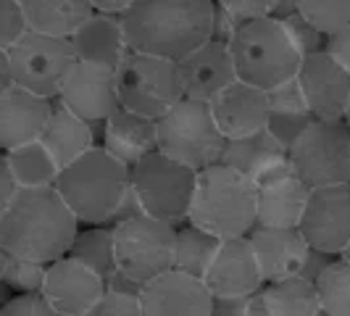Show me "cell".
Segmentation results:
<instances>
[{
	"label": "cell",
	"mask_w": 350,
	"mask_h": 316,
	"mask_svg": "<svg viewBox=\"0 0 350 316\" xmlns=\"http://www.w3.org/2000/svg\"><path fill=\"white\" fill-rule=\"evenodd\" d=\"M79 219L55 187H24L0 209V250L40 263L69 256Z\"/></svg>",
	"instance_id": "1"
},
{
	"label": "cell",
	"mask_w": 350,
	"mask_h": 316,
	"mask_svg": "<svg viewBox=\"0 0 350 316\" xmlns=\"http://www.w3.org/2000/svg\"><path fill=\"white\" fill-rule=\"evenodd\" d=\"M122 21L129 51L182 61L213 40L216 0H135Z\"/></svg>",
	"instance_id": "2"
},
{
	"label": "cell",
	"mask_w": 350,
	"mask_h": 316,
	"mask_svg": "<svg viewBox=\"0 0 350 316\" xmlns=\"http://www.w3.org/2000/svg\"><path fill=\"white\" fill-rule=\"evenodd\" d=\"M55 190L64 195L82 227L116 224L124 216L140 213V203L132 193V169L122 163L103 145L66 166Z\"/></svg>",
	"instance_id": "3"
},
{
	"label": "cell",
	"mask_w": 350,
	"mask_h": 316,
	"mask_svg": "<svg viewBox=\"0 0 350 316\" xmlns=\"http://www.w3.org/2000/svg\"><path fill=\"white\" fill-rule=\"evenodd\" d=\"M187 224L206 229L219 240L247 237L258 224V190L253 179L224 163L198 172Z\"/></svg>",
	"instance_id": "4"
},
{
	"label": "cell",
	"mask_w": 350,
	"mask_h": 316,
	"mask_svg": "<svg viewBox=\"0 0 350 316\" xmlns=\"http://www.w3.org/2000/svg\"><path fill=\"white\" fill-rule=\"evenodd\" d=\"M229 53L237 79L266 92L295 79L303 61L284 24L274 16L247 18L229 40Z\"/></svg>",
	"instance_id": "5"
},
{
	"label": "cell",
	"mask_w": 350,
	"mask_h": 316,
	"mask_svg": "<svg viewBox=\"0 0 350 316\" xmlns=\"http://www.w3.org/2000/svg\"><path fill=\"white\" fill-rule=\"evenodd\" d=\"M3 85H18L42 98H58L61 85L71 66L77 64V53L69 37H53L42 32H27L14 48L0 51Z\"/></svg>",
	"instance_id": "6"
},
{
	"label": "cell",
	"mask_w": 350,
	"mask_h": 316,
	"mask_svg": "<svg viewBox=\"0 0 350 316\" xmlns=\"http://www.w3.org/2000/svg\"><path fill=\"white\" fill-rule=\"evenodd\" d=\"M227 142L206 101L182 98L163 119H158V150L195 172L221 163Z\"/></svg>",
	"instance_id": "7"
},
{
	"label": "cell",
	"mask_w": 350,
	"mask_h": 316,
	"mask_svg": "<svg viewBox=\"0 0 350 316\" xmlns=\"http://www.w3.org/2000/svg\"><path fill=\"white\" fill-rule=\"evenodd\" d=\"M198 172L163 156L161 150L145 156L132 166V193L140 203L142 213L169 222L174 227L187 224L193 206Z\"/></svg>",
	"instance_id": "8"
},
{
	"label": "cell",
	"mask_w": 350,
	"mask_h": 316,
	"mask_svg": "<svg viewBox=\"0 0 350 316\" xmlns=\"http://www.w3.org/2000/svg\"><path fill=\"white\" fill-rule=\"evenodd\" d=\"M116 85L122 108L153 122L163 119L185 98L176 61L137 51L126 53L116 69Z\"/></svg>",
	"instance_id": "9"
},
{
	"label": "cell",
	"mask_w": 350,
	"mask_h": 316,
	"mask_svg": "<svg viewBox=\"0 0 350 316\" xmlns=\"http://www.w3.org/2000/svg\"><path fill=\"white\" fill-rule=\"evenodd\" d=\"M119 269L132 280L153 282L174 269L176 227L148 213H132L113 224Z\"/></svg>",
	"instance_id": "10"
},
{
	"label": "cell",
	"mask_w": 350,
	"mask_h": 316,
	"mask_svg": "<svg viewBox=\"0 0 350 316\" xmlns=\"http://www.w3.org/2000/svg\"><path fill=\"white\" fill-rule=\"evenodd\" d=\"M295 174L314 190L350 182V127L348 122L316 119L287 150Z\"/></svg>",
	"instance_id": "11"
},
{
	"label": "cell",
	"mask_w": 350,
	"mask_h": 316,
	"mask_svg": "<svg viewBox=\"0 0 350 316\" xmlns=\"http://www.w3.org/2000/svg\"><path fill=\"white\" fill-rule=\"evenodd\" d=\"M298 229L314 250L342 256L350 243V182L314 187Z\"/></svg>",
	"instance_id": "12"
},
{
	"label": "cell",
	"mask_w": 350,
	"mask_h": 316,
	"mask_svg": "<svg viewBox=\"0 0 350 316\" xmlns=\"http://www.w3.org/2000/svg\"><path fill=\"white\" fill-rule=\"evenodd\" d=\"M55 101L85 122L105 124L122 108L116 71L88 61H77L66 74Z\"/></svg>",
	"instance_id": "13"
},
{
	"label": "cell",
	"mask_w": 350,
	"mask_h": 316,
	"mask_svg": "<svg viewBox=\"0 0 350 316\" xmlns=\"http://www.w3.org/2000/svg\"><path fill=\"white\" fill-rule=\"evenodd\" d=\"M298 85L314 119L342 122L350 101V74L327 51L311 53L300 61Z\"/></svg>",
	"instance_id": "14"
},
{
	"label": "cell",
	"mask_w": 350,
	"mask_h": 316,
	"mask_svg": "<svg viewBox=\"0 0 350 316\" xmlns=\"http://www.w3.org/2000/svg\"><path fill=\"white\" fill-rule=\"evenodd\" d=\"M42 295L61 316H88L105 295V280L88 263L64 256L48 266Z\"/></svg>",
	"instance_id": "15"
},
{
	"label": "cell",
	"mask_w": 350,
	"mask_h": 316,
	"mask_svg": "<svg viewBox=\"0 0 350 316\" xmlns=\"http://www.w3.org/2000/svg\"><path fill=\"white\" fill-rule=\"evenodd\" d=\"M213 298H250L266 287L253 243L247 237L224 240L206 274Z\"/></svg>",
	"instance_id": "16"
},
{
	"label": "cell",
	"mask_w": 350,
	"mask_h": 316,
	"mask_svg": "<svg viewBox=\"0 0 350 316\" xmlns=\"http://www.w3.org/2000/svg\"><path fill=\"white\" fill-rule=\"evenodd\" d=\"M140 300L145 316H211L213 311L208 285L176 269L148 282Z\"/></svg>",
	"instance_id": "17"
},
{
	"label": "cell",
	"mask_w": 350,
	"mask_h": 316,
	"mask_svg": "<svg viewBox=\"0 0 350 316\" xmlns=\"http://www.w3.org/2000/svg\"><path fill=\"white\" fill-rule=\"evenodd\" d=\"M53 101L29 90L8 85L0 88V148L3 153L42 137L53 116Z\"/></svg>",
	"instance_id": "18"
},
{
	"label": "cell",
	"mask_w": 350,
	"mask_h": 316,
	"mask_svg": "<svg viewBox=\"0 0 350 316\" xmlns=\"http://www.w3.org/2000/svg\"><path fill=\"white\" fill-rule=\"evenodd\" d=\"M176 66H179V77H182L185 98H193V101L211 103L219 92H224L232 82H237L229 45L219 42V40L203 42L190 55L176 61Z\"/></svg>",
	"instance_id": "19"
},
{
	"label": "cell",
	"mask_w": 350,
	"mask_h": 316,
	"mask_svg": "<svg viewBox=\"0 0 350 316\" xmlns=\"http://www.w3.org/2000/svg\"><path fill=\"white\" fill-rule=\"evenodd\" d=\"M247 240L253 243V250H256V259H258L266 285L300 277L303 263H306L308 250H311V246L306 243V237L298 227L280 229L256 224L250 229Z\"/></svg>",
	"instance_id": "20"
},
{
	"label": "cell",
	"mask_w": 350,
	"mask_h": 316,
	"mask_svg": "<svg viewBox=\"0 0 350 316\" xmlns=\"http://www.w3.org/2000/svg\"><path fill=\"white\" fill-rule=\"evenodd\" d=\"M213 119L227 140H240L266 129L269 122V95L247 82H232L224 92L211 101Z\"/></svg>",
	"instance_id": "21"
},
{
	"label": "cell",
	"mask_w": 350,
	"mask_h": 316,
	"mask_svg": "<svg viewBox=\"0 0 350 316\" xmlns=\"http://www.w3.org/2000/svg\"><path fill=\"white\" fill-rule=\"evenodd\" d=\"M71 45L77 53V61L98 64L105 69L116 71L129 53L124 21L116 14H95L88 24L71 37Z\"/></svg>",
	"instance_id": "22"
},
{
	"label": "cell",
	"mask_w": 350,
	"mask_h": 316,
	"mask_svg": "<svg viewBox=\"0 0 350 316\" xmlns=\"http://www.w3.org/2000/svg\"><path fill=\"white\" fill-rule=\"evenodd\" d=\"M100 145L132 169L145 156L158 150V122L145 119L140 114H132L126 108H119L103 124V142Z\"/></svg>",
	"instance_id": "23"
},
{
	"label": "cell",
	"mask_w": 350,
	"mask_h": 316,
	"mask_svg": "<svg viewBox=\"0 0 350 316\" xmlns=\"http://www.w3.org/2000/svg\"><path fill=\"white\" fill-rule=\"evenodd\" d=\"M256 190H258V224L261 227H300L311 187L295 172L274 182H266V185H256Z\"/></svg>",
	"instance_id": "24"
},
{
	"label": "cell",
	"mask_w": 350,
	"mask_h": 316,
	"mask_svg": "<svg viewBox=\"0 0 350 316\" xmlns=\"http://www.w3.org/2000/svg\"><path fill=\"white\" fill-rule=\"evenodd\" d=\"M40 142L48 148L53 161L64 172L77 158H82L85 153H90L95 148V127L58 103L53 108L51 122L45 127Z\"/></svg>",
	"instance_id": "25"
},
{
	"label": "cell",
	"mask_w": 350,
	"mask_h": 316,
	"mask_svg": "<svg viewBox=\"0 0 350 316\" xmlns=\"http://www.w3.org/2000/svg\"><path fill=\"white\" fill-rule=\"evenodd\" d=\"M269 122L266 129L290 150L300 135L316 122L311 108L306 103V95L298 85V77L284 82L280 88L269 90Z\"/></svg>",
	"instance_id": "26"
},
{
	"label": "cell",
	"mask_w": 350,
	"mask_h": 316,
	"mask_svg": "<svg viewBox=\"0 0 350 316\" xmlns=\"http://www.w3.org/2000/svg\"><path fill=\"white\" fill-rule=\"evenodd\" d=\"M35 32L53 37H74L95 16L92 0H21Z\"/></svg>",
	"instance_id": "27"
},
{
	"label": "cell",
	"mask_w": 350,
	"mask_h": 316,
	"mask_svg": "<svg viewBox=\"0 0 350 316\" xmlns=\"http://www.w3.org/2000/svg\"><path fill=\"white\" fill-rule=\"evenodd\" d=\"M280 156H287V148L269 129H263V132L247 135L240 140H229L227 150L221 156V163L240 172V174H245L247 179H256V174L263 166H269L274 158Z\"/></svg>",
	"instance_id": "28"
},
{
	"label": "cell",
	"mask_w": 350,
	"mask_h": 316,
	"mask_svg": "<svg viewBox=\"0 0 350 316\" xmlns=\"http://www.w3.org/2000/svg\"><path fill=\"white\" fill-rule=\"evenodd\" d=\"M224 240L211 235L195 224L176 227V248H174V269L182 274H190L195 280H206L211 263L216 259Z\"/></svg>",
	"instance_id": "29"
},
{
	"label": "cell",
	"mask_w": 350,
	"mask_h": 316,
	"mask_svg": "<svg viewBox=\"0 0 350 316\" xmlns=\"http://www.w3.org/2000/svg\"><path fill=\"white\" fill-rule=\"evenodd\" d=\"M3 161L11 166L21 187H55V182L61 176L58 163L53 161L48 148L40 140L3 153Z\"/></svg>",
	"instance_id": "30"
},
{
	"label": "cell",
	"mask_w": 350,
	"mask_h": 316,
	"mask_svg": "<svg viewBox=\"0 0 350 316\" xmlns=\"http://www.w3.org/2000/svg\"><path fill=\"white\" fill-rule=\"evenodd\" d=\"M71 259L88 263L92 272H98L103 280H108L113 272H119V259H116V232L113 224L103 227H82L74 246L69 250Z\"/></svg>",
	"instance_id": "31"
},
{
	"label": "cell",
	"mask_w": 350,
	"mask_h": 316,
	"mask_svg": "<svg viewBox=\"0 0 350 316\" xmlns=\"http://www.w3.org/2000/svg\"><path fill=\"white\" fill-rule=\"evenodd\" d=\"M263 298L271 316H319L321 303L316 285L303 277L282 280L263 287Z\"/></svg>",
	"instance_id": "32"
},
{
	"label": "cell",
	"mask_w": 350,
	"mask_h": 316,
	"mask_svg": "<svg viewBox=\"0 0 350 316\" xmlns=\"http://www.w3.org/2000/svg\"><path fill=\"white\" fill-rule=\"evenodd\" d=\"M321 311L329 316H350V263L337 256L316 282Z\"/></svg>",
	"instance_id": "33"
},
{
	"label": "cell",
	"mask_w": 350,
	"mask_h": 316,
	"mask_svg": "<svg viewBox=\"0 0 350 316\" xmlns=\"http://www.w3.org/2000/svg\"><path fill=\"white\" fill-rule=\"evenodd\" d=\"M51 263L29 261L14 253L0 250V277L3 285H8L16 295H29V293H42L45 277H48Z\"/></svg>",
	"instance_id": "34"
},
{
	"label": "cell",
	"mask_w": 350,
	"mask_h": 316,
	"mask_svg": "<svg viewBox=\"0 0 350 316\" xmlns=\"http://www.w3.org/2000/svg\"><path fill=\"white\" fill-rule=\"evenodd\" d=\"M300 14L327 37L350 29V0H300Z\"/></svg>",
	"instance_id": "35"
},
{
	"label": "cell",
	"mask_w": 350,
	"mask_h": 316,
	"mask_svg": "<svg viewBox=\"0 0 350 316\" xmlns=\"http://www.w3.org/2000/svg\"><path fill=\"white\" fill-rule=\"evenodd\" d=\"M32 32L29 16L21 0H0V51L14 48L21 37Z\"/></svg>",
	"instance_id": "36"
},
{
	"label": "cell",
	"mask_w": 350,
	"mask_h": 316,
	"mask_svg": "<svg viewBox=\"0 0 350 316\" xmlns=\"http://www.w3.org/2000/svg\"><path fill=\"white\" fill-rule=\"evenodd\" d=\"M282 24H284L287 35H290V40H293L295 51H298L303 58H306V55H311V53L324 51V45H327V35H321L314 24L303 16V14H295V16L284 18Z\"/></svg>",
	"instance_id": "37"
},
{
	"label": "cell",
	"mask_w": 350,
	"mask_h": 316,
	"mask_svg": "<svg viewBox=\"0 0 350 316\" xmlns=\"http://www.w3.org/2000/svg\"><path fill=\"white\" fill-rule=\"evenodd\" d=\"M0 316H61L51 306V300L42 293H29V295H14L3 306Z\"/></svg>",
	"instance_id": "38"
},
{
	"label": "cell",
	"mask_w": 350,
	"mask_h": 316,
	"mask_svg": "<svg viewBox=\"0 0 350 316\" xmlns=\"http://www.w3.org/2000/svg\"><path fill=\"white\" fill-rule=\"evenodd\" d=\"M88 316H145L142 314V300L135 295H119L105 290L103 300L90 311Z\"/></svg>",
	"instance_id": "39"
},
{
	"label": "cell",
	"mask_w": 350,
	"mask_h": 316,
	"mask_svg": "<svg viewBox=\"0 0 350 316\" xmlns=\"http://www.w3.org/2000/svg\"><path fill=\"white\" fill-rule=\"evenodd\" d=\"M219 5L229 8L232 14L243 18H258V16H271L277 0H216Z\"/></svg>",
	"instance_id": "40"
},
{
	"label": "cell",
	"mask_w": 350,
	"mask_h": 316,
	"mask_svg": "<svg viewBox=\"0 0 350 316\" xmlns=\"http://www.w3.org/2000/svg\"><path fill=\"white\" fill-rule=\"evenodd\" d=\"M247 18L237 16V14H232L229 8H224V5H219L216 3V21H213V40H219V42H227L229 40L237 35V29L245 24Z\"/></svg>",
	"instance_id": "41"
},
{
	"label": "cell",
	"mask_w": 350,
	"mask_h": 316,
	"mask_svg": "<svg viewBox=\"0 0 350 316\" xmlns=\"http://www.w3.org/2000/svg\"><path fill=\"white\" fill-rule=\"evenodd\" d=\"M337 256H329V253H324V250H308V259H306V263H303V272H300V277L308 282H319V277L329 269V263L334 261Z\"/></svg>",
	"instance_id": "42"
},
{
	"label": "cell",
	"mask_w": 350,
	"mask_h": 316,
	"mask_svg": "<svg viewBox=\"0 0 350 316\" xmlns=\"http://www.w3.org/2000/svg\"><path fill=\"white\" fill-rule=\"evenodd\" d=\"M324 51L329 53L334 61H337V64H340V66H342V69L350 74V29L327 37V45H324Z\"/></svg>",
	"instance_id": "43"
},
{
	"label": "cell",
	"mask_w": 350,
	"mask_h": 316,
	"mask_svg": "<svg viewBox=\"0 0 350 316\" xmlns=\"http://www.w3.org/2000/svg\"><path fill=\"white\" fill-rule=\"evenodd\" d=\"M105 290H108V293H119V295H135V298H140L145 285L137 280H132L129 274H124L122 269H119V272H113V274L105 280Z\"/></svg>",
	"instance_id": "44"
},
{
	"label": "cell",
	"mask_w": 350,
	"mask_h": 316,
	"mask_svg": "<svg viewBox=\"0 0 350 316\" xmlns=\"http://www.w3.org/2000/svg\"><path fill=\"white\" fill-rule=\"evenodd\" d=\"M21 190H24V187L18 185V179H16V174L11 172V166H8L5 161H0V209L8 206Z\"/></svg>",
	"instance_id": "45"
},
{
	"label": "cell",
	"mask_w": 350,
	"mask_h": 316,
	"mask_svg": "<svg viewBox=\"0 0 350 316\" xmlns=\"http://www.w3.org/2000/svg\"><path fill=\"white\" fill-rule=\"evenodd\" d=\"M211 316H247V298H213Z\"/></svg>",
	"instance_id": "46"
},
{
	"label": "cell",
	"mask_w": 350,
	"mask_h": 316,
	"mask_svg": "<svg viewBox=\"0 0 350 316\" xmlns=\"http://www.w3.org/2000/svg\"><path fill=\"white\" fill-rule=\"evenodd\" d=\"M132 3L135 0H92V5H95L98 14H116V16H122Z\"/></svg>",
	"instance_id": "47"
},
{
	"label": "cell",
	"mask_w": 350,
	"mask_h": 316,
	"mask_svg": "<svg viewBox=\"0 0 350 316\" xmlns=\"http://www.w3.org/2000/svg\"><path fill=\"white\" fill-rule=\"evenodd\" d=\"M295 14H300V0H277V5L271 11V16L280 18V21L295 16Z\"/></svg>",
	"instance_id": "48"
},
{
	"label": "cell",
	"mask_w": 350,
	"mask_h": 316,
	"mask_svg": "<svg viewBox=\"0 0 350 316\" xmlns=\"http://www.w3.org/2000/svg\"><path fill=\"white\" fill-rule=\"evenodd\" d=\"M247 316H271L269 306H266V298H263V290H258L256 295L247 298Z\"/></svg>",
	"instance_id": "49"
},
{
	"label": "cell",
	"mask_w": 350,
	"mask_h": 316,
	"mask_svg": "<svg viewBox=\"0 0 350 316\" xmlns=\"http://www.w3.org/2000/svg\"><path fill=\"white\" fill-rule=\"evenodd\" d=\"M342 259H345V261L350 263V243H348V248H345V250H342Z\"/></svg>",
	"instance_id": "50"
},
{
	"label": "cell",
	"mask_w": 350,
	"mask_h": 316,
	"mask_svg": "<svg viewBox=\"0 0 350 316\" xmlns=\"http://www.w3.org/2000/svg\"><path fill=\"white\" fill-rule=\"evenodd\" d=\"M345 122H348V127H350V101H348V111H345Z\"/></svg>",
	"instance_id": "51"
}]
</instances>
